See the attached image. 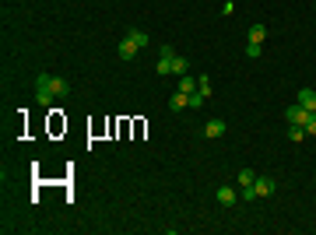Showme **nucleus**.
Segmentation results:
<instances>
[{"mask_svg": "<svg viewBox=\"0 0 316 235\" xmlns=\"http://www.w3.org/2000/svg\"><path fill=\"white\" fill-rule=\"evenodd\" d=\"M35 88H50V92L60 95V98L70 95V85L63 81V77H53V74H39V77H35Z\"/></svg>", "mask_w": 316, "mask_h": 235, "instance_id": "1", "label": "nucleus"}, {"mask_svg": "<svg viewBox=\"0 0 316 235\" xmlns=\"http://www.w3.org/2000/svg\"><path fill=\"white\" fill-rule=\"evenodd\" d=\"M250 189H253V200H260V197H270V193L278 189V183H274L270 176H257V179L250 183Z\"/></svg>", "mask_w": 316, "mask_h": 235, "instance_id": "2", "label": "nucleus"}, {"mask_svg": "<svg viewBox=\"0 0 316 235\" xmlns=\"http://www.w3.org/2000/svg\"><path fill=\"white\" fill-rule=\"evenodd\" d=\"M285 120H288V127H302V123L309 120V109H302V105L295 102V105H288V112H285Z\"/></svg>", "mask_w": 316, "mask_h": 235, "instance_id": "3", "label": "nucleus"}, {"mask_svg": "<svg viewBox=\"0 0 316 235\" xmlns=\"http://www.w3.org/2000/svg\"><path fill=\"white\" fill-rule=\"evenodd\" d=\"M172 60H176V53H172V46H162V60H158V74H162V77H169L172 74Z\"/></svg>", "mask_w": 316, "mask_h": 235, "instance_id": "4", "label": "nucleus"}, {"mask_svg": "<svg viewBox=\"0 0 316 235\" xmlns=\"http://www.w3.org/2000/svg\"><path fill=\"white\" fill-rule=\"evenodd\" d=\"M137 53H141V46L134 43V39H127V35H123V39H120V60H134Z\"/></svg>", "mask_w": 316, "mask_h": 235, "instance_id": "5", "label": "nucleus"}, {"mask_svg": "<svg viewBox=\"0 0 316 235\" xmlns=\"http://www.w3.org/2000/svg\"><path fill=\"white\" fill-rule=\"evenodd\" d=\"M214 197H218V204H221V207H232L235 200H239V193H235L232 186H218V193H214Z\"/></svg>", "mask_w": 316, "mask_h": 235, "instance_id": "6", "label": "nucleus"}, {"mask_svg": "<svg viewBox=\"0 0 316 235\" xmlns=\"http://www.w3.org/2000/svg\"><path fill=\"white\" fill-rule=\"evenodd\" d=\"M295 102H299L302 109H309V112H316V88H302Z\"/></svg>", "mask_w": 316, "mask_h": 235, "instance_id": "7", "label": "nucleus"}, {"mask_svg": "<svg viewBox=\"0 0 316 235\" xmlns=\"http://www.w3.org/2000/svg\"><path fill=\"white\" fill-rule=\"evenodd\" d=\"M225 134V120H208L204 123V137H221Z\"/></svg>", "mask_w": 316, "mask_h": 235, "instance_id": "8", "label": "nucleus"}, {"mask_svg": "<svg viewBox=\"0 0 316 235\" xmlns=\"http://www.w3.org/2000/svg\"><path fill=\"white\" fill-rule=\"evenodd\" d=\"M176 92H186V95H193V92H197V77H190V74H179V85H176Z\"/></svg>", "mask_w": 316, "mask_h": 235, "instance_id": "9", "label": "nucleus"}, {"mask_svg": "<svg viewBox=\"0 0 316 235\" xmlns=\"http://www.w3.org/2000/svg\"><path fill=\"white\" fill-rule=\"evenodd\" d=\"M169 105H172L176 112H179V109H190V95H186V92H176V95L169 98Z\"/></svg>", "mask_w": 316, "mask_h": 235, "instance_id": "10", "label": "nucleus"}, {"mask_svg": "<svg viewBox=\"0 0 316 235\" xmlns=\"http://www.w3.org/2000/svg\"><path fill=\"white\" fill-rule=\"evenodd\" d=\"M53 98H56V95H53L50 88H35V102H39V105H53Z\"/></svg>", "mask_w": 316, "mask_h": 235, "instance_id": "11", "label": "nucleus"}, {"mask_svg": "<svg viewBox=\"0 0 316 235\" xmlns=\"http://www.w3.org/2000/svg\"><path fill=\"white\" fill-rule=\"evenodd\" d=\"M127 39H134V43L144 49L148 46V32H141V28H127Z\"/></svg>", "mask_w": 316, "mask_h": 235, "instance_id": "12", "label": "nucleus"}, {"mask_svg": "<svg viewBox=\"0 0 316 235\" xmlns=\"http://www.w3.org/2000/svg\"><path fill=\"white\" fill-rule=\"evenodd\" d=\"M197 92H201L204 98H211V77H208V74H201V77H197Z\"/></svg>", "mask_w": 316, "mask_h": 235, "instance_id": "13", "label": "nucleus"}, {"mask_svg": "<svg viewBox=\"0 0 316 235\" xmlns=\"http://www.w3.org/2000/svg\"><path fill=\"white\" fill-rule=\"evenodd\" d=\"M263 39H267V28H263V25H253V28H250V43H260V46H263Z\"/></svg>", "mask_w": 316, "mask_h": 235, "instance_id": "14", "label": "nucleus"}, {"mask_svg": "<svg viewBox=\"0 0 316 235\" xmlns=\"http://www.w3.org/2000/svg\"><path fill=\"white\" fill-rule=\"evenodd\" d=\"M172 74H190V63H186V56H176V60H172Z\"/></svg>", "mask_w": 316, "mask_h": 235, "instance_id": "15", "label": "nucleus"}, {"mask_svg": "<svg viewBox=\"0 0 316 235\" xmlns=\"http://www.w3.org/2000/svg\"><path fill=\"white\" fill-rule=\"evenodd\" d=\"M302 130H306V137H316V112H309V120L302 123Z\"/></svg>", "mask_w": 316, "mask_h": 235, "instance_id": "16", "label": "nucleus"}, {"mask_svg": "<svg viewBox=\"0 0 316 235\" xmlns=\"http://www.w3.org/2000/svg\"><path fill=\"white\" fill-rule=\"evenodd\" d=\"M253 179H257V172H253V169H239V183H243V186H250Z\"/></svg>", "mask_w": 316, "mask_h": 235, "instance_id": "17", "label": "nucleus"}, {"mask_svg": "<svg viewBox=\"0 0 316 235\" xmlns=\"http://www.w3.org/2000/svg\"><path fill=\"white\" fill-rule=\"evenodd\" d=\"M246 56L257 60V56H260V43H246Z\"/></svg>", "mask_w": 316, "mask_h": 235, "instance_id": "18", "label": "nucleus"}, {"mask_svg": "<svg viewBox=\"0 0 316 235\" xmlns=\"http://www.w3.org/2000/svg\"><path fill=\"white\" fill-rule=\"evenodd\" d=\"M288 137H292V141H306V130H302V127H288Z\"/></svg>", "mask_w": 316, "mask_h": 235, "instance_id": "19", "label": "nucleus"}]
</instances>
